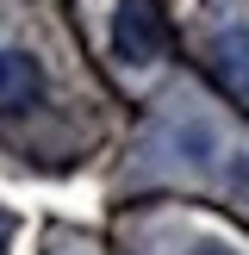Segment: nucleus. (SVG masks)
<instances>
[{"instance_id":"nucleus-4","label":"nucleus","mask_w":249,"mask_h":255,"mask_svg":"<svg viewBox=\"0 0 249 255\" xmlns=\"http://www.w3.org/2000/svg\"><path fill=\"white\" fill-rule=\"evenodd\" d=\"M174 149H181L187 162H212V156H218V131L199 125V119H187L181 131H174Z\"/></svg>"},{"instance_id":"nucleus-2","label":"nucleus","mask_w":249,"mask_h":255,"mask_svg":"<svg viewBox=\"0 0 249 255\" xmlns=\"http://www.w3.org/2000/svg\"><path fill=\"white\" fill-rule=\"evenodd\" d=\"M44 106V62L31 50H0V112Z\"/></svg>"},{"instance_id":"nucleus-3","label":"nucleus","mask_w":249,"mask_h":255,"mask_svg":"<svg viewBox=\"0 0 249 255\" xmlns=\"http://www.w3.org/2000/svg\"><path fill=\"white\" fill-rule=\"evenodd\" d=\"M212 69H218V81L231 87V94H249V31L243 25H231V31L212 37Z\"/></svg>"},{"instance_id":"nucleus-5","label":"nucleus","mask_w":249,"mask_h":255,"mask_svg":"<svg viewBox=\"0 0 249 255\" xmlns=\"http://www.w3.org/2000/svg\"><path fill=\"white\" fill-rule=\"evenodd\" d=\"M224 181H231V193H237V199H249V156H231Z\"/></svg>"},{"instance_id":"nucleus-1","label":"nucleus","mask_w":249,"mask_h":255,"mask_svg":"<svg viewBox=\"0 0 249 255\" xmlns=\"http://www.w3.org/2000/svg\"><path fill=\"white\" fill-rule=\"evenodd\" d=\"M112 56L143 69V62H162L168 56V25L149 0H119L112 6Z\"/></svg>"}]
</instances>
